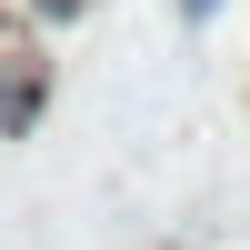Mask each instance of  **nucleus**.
<instances>
[{
    "mask_svg": "<svg viewBox=\"0 0 250 250\" xmlns=\"http://www.w3.org/2000/svg\"><path fill=\"white\" fill-rule=\"evenodd\" d=\"M90 0H30V20H80Z\"/></svg>",
    "mask_w": 250,
    "mask_h": 250,
    "instance_id": "nucleus-2",
    "label": "nucleus"
},
{
    "mask_svg": "<svg viewBox=\"0 0 250 250\" xmlns=\"http://www.w3.org/2000/svg\"><path fill=\"white\" fill-rule=\"evenodd\" d=\"M210 10H220V0H180V20H210Z\"/></svg>",
    "mask_w": 250,
    "mask_h": 250,
    "instance_id": "nucleus-3",
    "label": "nucleus"
},
{
    "mask_svg": "<svg viewBox=\"0 0 250 250\" xmlns=\"http://www.w3.org/2000/svg\"><path fill=\"white\" fill-rule=\"evenodd\" d=\"M40 100H50V70H40V60H0V140L30 130Z\"/></svg>",
    "mask_w": 250,
    "mask_h": 250,
    "instance_id": "nucleus-1",
    "label": "nucleus"
}]
</instances>
